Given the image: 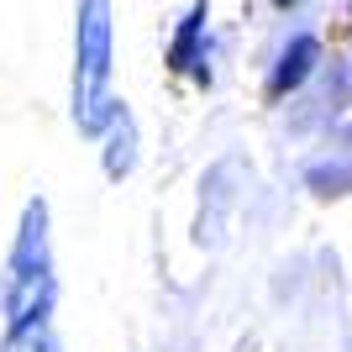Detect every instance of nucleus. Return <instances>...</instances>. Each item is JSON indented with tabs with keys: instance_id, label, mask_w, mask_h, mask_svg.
I'll return each instance as SVG.
<instances>
[{
	"instance_id": "423d86ee",
	"label": "nucleus",
	"mask_w": 352,
	"mask_h": 352,
	"mask_svg": "<svg viewBox=\"0 0 352 352\" xmlns=\"http://www.w3.org/2000/svg\"><path fill=\"white\" fill-rule=\"evenodd\" d=\"M100 168H105V179H126L137 168V121H132V111L121 105L116 116H111V126H105V137H100Z\"/></svg>"
},
{
	"instance_id": "20e7f679",
	"label": "nucleus",
	"mask_w": 352,
	"mask_h": 352,
	"mask_svg": "<svg viewBox=\"0 0 352 352\" xmlns=\"http://www.w3.org/2000/svg\"><path fill=\"white\" fill-rule=\"evenodd\" d=\"M316 69H321V43L310 32H294L289 43H284L279 63H274V74H268V100H284L294 89H305Z\"/></svg>"
},
{
	"instance_id": "7ed1b4c3",
	"label": "nucleus",
	"mask_w": 352,
	"mask_h": 352,
	"mask_svg": "<svg viewBox=\"0 0 352 352\" xmlns=\"http://www.w3.org/2000/svg\"><path fill=\"white\" fill-rule=\"evenodd\" d=\"M206 32H210V0H195L184 21L174 27L168 43V69L190 74V79H210V58H206Z\"/></svg>"
},
{
	"instance_id": "f03ea898",
	"label": "nucleus",
	"mask_w": 352,
	"mask_h": 352,
	"mask_svg": "<svg viewBox=\"0 0 352 352\" xmlns=\"http://www.w3.org/2000/svg\"><path fill=\"white\" fill-rule=\"evenodd\" d=\"M58 300V274H53V236H47V200H27L21 206V226H16L11 258L0 274V316L6 326L47 321Z\"/></svg>"
},
{
	"instance_id": "6e6552de",
	"label": "nucleus",
	"mask_w": 352,
	"mask_h": 352,
	"mask_svg": "<svg viewBox=\"0 0 352 352\" xmlns=\"http://www.w3.org/2000/svg\"><path fill=\"white\" fill-rule=\"evenodd\" d=\"M274 6H279V11H294V6H300V0H274Z\"/></svg>"
},
{
	"instance_id": "0eeeda50",
	"label": "nucleus",
	"mask_w": 352,
	"mask_h": 352,
	"mask_svg": "<svg viewBox=\"0 0 352 352\" xmlns=\"http://www.w3.org/2000/svg\"><path fill=\"white\" fill-rule=\"evenodd\" d=\"M0 352H63L53 321H27V326H6Z\"/></svg>"
},
{
	"instance_id": "39448f33",
	"label": "nucleus",
	"mask_w": 352,
	"mask_h": 352,
	"mask_svg": "<svg viewBox=\"0 0 352 352\" xmlns=\"http://www.w3.org/2000/svg\"><path fill=\"white\" fill-rule=\"evenodd\" d=\"M305 184L316 195H352V126H342L321 158L305 163Z\"/></svg>"
},
{
	"instance_id": "f257e3e1",
	"label": "nucleus",
	"mask_w": 352,
	"mask_h": 352,
	"mask_svg": "<svg viewBox=\"0 0 352 352\" xmlns=\"http://www.w3.org/2000/svg\"><path fill=\"white\" fill-rule=\"evenodd\" d=\"M111 74H116L111 0H79L74 6V79H69V116L79 137H105L111 116L121 111Z\"/></svg>"
}]
</instances>
